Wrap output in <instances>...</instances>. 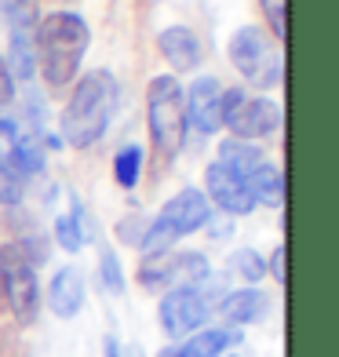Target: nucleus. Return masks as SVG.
Masks as SVG:
<instances>
[{
	"instance_id": "nucleus-1",
	"label": "nucleus",
	"mask_w": 339,
	"mask_h": 357,
	"mask_svg": "<svg viewBox=\"0 0 339 357\" xmlns=\"http://www.w3.org/2000/svg\"><path fill=\"white\" fill-rule=\"evenodd\" d=\"M88 26L80 15H70V11H55L47 19L37 22L33 29V52H37V62L44 70V80L52 88H66L70 80L77 77V66L88 52Z\"/></svg>"
},
{
	"instance_id": "nucleus-2",
	"label": "nucleus",
	"mask_w": 339,
	"mask_h": 357,
	"mask_svg": "<svg viewBox=\"0 0 339 357\" xmlns=\"http://www.w3.org/2000/svg\"><path fill=\"white\" fill-rule=\"evenodd\" d=\"M113 106H117V80H113V73L95 70L84 80H77L73 99L62 109V139L77 146V150L91 146L106 132Z\"/></svg>"
},
{
	"instance_id": "nucleus-3",
	"label": "nucleus",
	"mask_w": 339,
	"mask_h": 357,
	"mask_svg": "<svg viewBox=\"0 0 339 357\" xmlns=\"http://www.w3.org/2000/svg\"><path fill=\"white\" fill-rule=\"evenodd\" d=\"M146 121L157 157L172 160L186 142V95L175 77H153L146 88Z\"/></svg>"
},
{
	"instance_id": "nucleus-4",
	"label": "nucleus",
	"mask_w": 339,
	"mask_h": 357,
	"mask_svg": "<svg viewBox=\"0 0 339 357\" xmlns=\"http://www.w3.org/2000/svg\"><path fill=\"white\" fill-rule=\"evenodd\" d=\"M230 62L255 88H273V84H281V77H285V62H281L278 44H273L259 26H241L230 37Z\"/></svg>"
},
{
	"instance_id": "nucleus-5",
	"label": "nucleus",
	"mask_w": 339,
	"mask_h": 357,
	"mask_svg": "<svg viewBox=\"0 0 339 357\" xmlns=\"http://www.w3.org/2000/svg\"><path fill=\"white\" fill-rule=\"evenodd\" d=\"M219 121L230 128L237 139H270L281 128V109L270 99H248L241 88L219 95Z\"/></svg>"
},
{
	"instance_id": "nucleus-6",
	"label": "nucleus",
	"mask_w": 339,
	"mask_h": 357,
	"mask_svg": "<svg viewBox=\"0 0 339 357\" xmlns=\"http://www.w3.org/2000/svg\"><path fill=\"white\" fill-rule=\"evenodd\" d=\"M0 284H4V296L15 321L29 324L37 317V306H40V288H37V273L33 263L26 259L22 248H4L0 252Z\"/></svg>"
},
{
	"instance_id": "nucleus-7",
	"label": "nucleus",
	"mask_w": 339,
	"mask_h": 357,
	"mask_svg": "<svg viewBox=\"0 0 339 357\" xmlns=\"http://www.w3.org/2000/svg\"><path fill=\"white\" fill-rule=\"evenodd\" d=\"M208 278V259L197 255V252H175V255H157V259H146L139 270V281L146 288H193Z\"/></svg>"
},
{
	"instance_id": "nucleus-8",
	"label": "nucleus",
	"mask_w": 339,
	"mask_h": 357,
	"mask_svg": "<svg viewBox=\"0 0 339 357\" xmlns=\"http://www.w3.org/2000/svg\"><path fill=\"white\" fill-rule=\"evenodd\" d=\"M208 321V303L193 288H175L160 303V324L172 339H186Z\"/></svg>"
},
{
	"instance_id": "nucleus-9",
	"label": "nucleus",
	"mask_w": 339,
	"mask_h": 357,
	"mask_svg": "<svg viewBox=\"0 0 339 357\" xmlns=\"http://www.w3.org/2000/svg\"><path fill=\"white\" fill-rule=\"evenodd\" d=\"M208 215H212V208H208V197L197 190H183V193H175V197L160 208V215H157V226H165V230L179 241L193 230H201V226L208 222Z\"/></svg>"
},
{
	"instance_id": "nucleus-10",
	"label": "nucleus",
	"mask_w": 339,
	"mask_h": 357,
	"mask_svg": "<svg viewBox=\"0 0 339 357\" xmlns=\"http://www.w3.org/2000/svg\"><path fill=\"white\" fill-rule=\"evenodd\" d=\"M219 80L216 77H201V80H193V88L186 95V124H193L197 132L204 135H216L223 121H219Z\"/></svg>"
},
{
	"instance_id": "nucleus-11",
	"label": "nucleus",
	"mask_w": 339,
	"mask_h": 357,
	"mask_svg": "<svg viewBox=\"0 0 339 357\" xmlns=\"http://www.w3.org/2000/svg\"><path fill=\"white\" fill-rule=\"evenodd\" d=\"M204 186H208V197H212L223 212H230V215H248L255 208L248 186L241 183L230 168H223V165H212L204 172Z\"/></svg>"
},
{
	"instance_id": "nucleus-12",
	"label": "nucleus",
	"mask_w": 339,
	"mask_h": 357,
	"mask_svg": "<svg viewBox=\"0 0 339 357\" xmlns=\"http://www.w3.org/2000/svg\"><path fill=\"white\" fill-rule=\"evenodd\" d=\"M47 306H52V314L62 317V321L80 314V306H84V278H80V270L62 266L55 273L52 288H47Z\"/></svg>"
},
{
	"instance_id": "nucleus-13",
	"label": "nucleus",
	"mask_w": 339,
	"mask_h": 357,
	"mask_svg": "<svg viewBox=\"0 0 339 357\" xmlns=\"http://www.w3.org/2000/svg\"><path fill=\"white\" fill-rule=\"evenodd\" d=\"M157 44H160V55H165V59L172 62V70H179V73L193 70V66L201 62V40H197V33H193V29H186V26L165 29Z\"/></svg>"
},
{
	"instance_id": "nucleus-14",
	"label": "nucleus",
	"mask_w": 339,
	"mask_h": 357,
	"mask_svg": "<svg viewBox=\"0 0 339 357\" xmlns=\"http://www.w3.org/2000/svg\"><path fill=\"white\" fill-rule=\"evenodd\" d=\"M263 160H266L263 150H259V146H252L248 139H223V146H219V165L230 168L241 183H245V178L259 168Z\"/></svg>"
},
{
	"instance_id": "nucleus-15",
	"label": "nucleus",
	"mask_w": 339,
	"mask_h": 357,
	"mask_svg": "<svg viewBox=\"0 0 339 357\" xmlns=\"http://www.w3.org/2000/svg\"><path fill=\"white\" fill-rule=\"evenodd\" d=\"M237 343L234 332L226 328H212V332H197V335H186V343L165 350L160 357H223V350Z\"/></svg>"
},
{
	"instance_id": "nucleus-16",
	"label": "nucleus",
	"mask_w": 339,
	"mask_h": 357,
	"mask_svg": "<svg viewBox=\"0 0 339 357\" xmlns=\"http://www.w3.org/2000/svg\"><path fill=\"white\" fill-rule=\"evenodd\" d=\"M219 314H223L226 324H252V321H259L266 314V296L255 291V288H241V291L223 299Z\"/></svg>"
},
{
	"instance_id": "nucleus-17",
	"label": "nucleus",
	"mask_w": 339,
	"mask_h": 357,
	"mask_svg": "<svg viewBox=\"0 0 339 357\" xmlns=\"http://www.w3.org/2000/svg\"><path fill=\"white\" fill-rule=\"evenodd\" d=\"M245 186L252 193V201H263L270 208H281V201H285V175H281V168H273L270 160H263V165L245 178Z\"/></svg>"
},
{
	"instance_id": "nucleus-18",
	"label": "nucleus",
	"mask_w": 339,
	"mask_h": 357,
	"mask_svg": "<svg viewBox=\"0 0 339 357\" xmlns=\"http://www.w3.org/2000/svg\"><path fill=\"white\" fill-rule=\"evenodd\" d=\"M37 29V26H33ZM33 29H11V70L19 80H29L33 73V62H37V52H33Z\"/></svg>"
},
{
	"instance_id": "nucleus-19",
	"label": "nucleus",
	"mask_w": 339,
	"mask_h": 357,
	"mask_svg": "<svg viewBox=\"0 0 339 357\" xmlns=\"http://www.w3.org/2000/svg\"><path fill=\"white\" fill-rule=\"evenodd\" d=\"M55 241L66 252H80L88 245V230H84V215L77 212H66V215H59V222H55Z\"/></svg>"
},
{
	"instance_id": "nucleus-20",
	"label": "nucleus",
	"mask_w": 339,
	"mask_h": 357,
	"mask_svg": "<svg viewBox=\"0 0 339 357\" xmlns=\"http://www.w3.org/2000/svg\"><path fill=\"white\" fill-rule=\"evenodd\" d=\"M113 175L124 190H135L139 175H142V150L139 146H124V150L113 157Z\"/></svg>"
},
{
	"instance_id": "nucleus-21",
	"label": "nucleus",
	"mask_w": 339,
	"mask_h": 357,
	"mask_svg": "<svg viewBox=\"0 0 339 357\" xmlns=\"http://www.w3.org/2000/svg\"><path fill=\"white\" fill-rule=\"evenodd\" d=\"M0 22H8L11 29H33L37 0H0Z\"/></svg>"
},
{
	"instance_id": "nucleus-22",
	"label": "nucleus",
	"mask_w": 339,
	"mask_h": 357,
	"mask_svg": "<svg viewBox=\"0 0 339 357\" xmlns=\"http://www.w3.org/2000/svg\"><path fill=\"white\" fill-rule=\"evenodd\" d=\"M99 278H103V291H110V296H121L124 291L121 263H117V255H113L110 248H103V255H99Z\"/></svg>"
},
{
	"instance_id": "nucleus-23",
	"label": "nucleus",
	"mask_w": 339,
	"mask_h": 357,
	"mask_svg": "<svg viewBox=\"0 0 339 357\" xmlns=\"http://www.w3.org/2000/svg\"><path fill=\"white\" fill-rule=\"evenodd\" d=\"M259 8H263V19H266V26H270V33L285 44V37H288V11H285V0H259Z\"/></svg>"
},
{
	"instance_id": "nucleus-24",
	"label": "nucleus",
	"mask_w": 339,
	"mask_h": 357,
	"mask_svg": "<svg viewBox=\"0 0 339 357\" xmlns=\"http://www.w3.org/2000/svg\"><path fill=\"white\" fill-rule=\"evenodd\" d=\"M234 263H237V273L245 278L248 284H255L266 273V263H263V255L259 252H252V248H245V252H237L234 255Z\"/></svg>"
},
{
	"instance_id": "nucleus-25",
	"label": "nucleus",
	"mask_w": 339,
	"mask_h": 357,
	"mask_svg": "<svg viewBox=\"0 0 339 357\" xmlns=\"http://www.w3.org/2000/svg\"><path fill=\"white\" fill-rule=\"evenodd\" d=\"M0 201H4V204L19 201V178H11L4 168H0Z\"/></svg>"
},
{
	"instance_id": "nucleus-26",
	"label": "nucleus",
	"mask_w": 339,
	"mask_h": 357,
	"mask_svg": "<svg viewBox=\"0 0 339 357\" xmlns=\"http://www.w3.org/2000/svg\"><path fill=\"white\" fill-rule=\"evenodd\" d=\"M139 226H142V219H124L121 222V241H128V245H139V241H142V234H146V230H139Z\"/></svg>"
},
{
	"instance_id": "nucleus-27",
	"label": "nucleus",
	"mask_w": 339,
	"mask_h": 357,
	"mask_svg": "<svg viewBox=\"0 0 339 357\" xmlns=\"http://www.w3.org/2000/svg\"><path fill=\"white\" fill-rule=\"evenodd\" d=\"M11 95H15V80H11V70L4 66V59H0V106L11 102Z\"/></svg>"
},
{
	"instance_id": "nucleus-28",
	"label": "nucleus",
	"mask_w": 339,
	"mask_h": 357,
	"mask_svg": "<svg viewBox=\"0 0 339 357\" xmlns=\"http://www.w3.org/2000/svg\"><path fill=\"white\" fill-rule=\"evenodd\" d=\"M270 273L285 284V248H273V255H270Z\"/></svg>"
},
{
	"instance_id": "nucleus-29",
	"label": "nucleus",
	"mask_w": 339,
	"mask_h": 357,
	"mask_svg": "<svg viewBox=\"0 0 339 357\" xmlns=\"http://www.w3.org/2000/svg\"><path fill=\"white\" fill-rule=\"evenodd\" d=\"M106 357H121V347H117V339H106Z\"/></svg>"
}]
</instances>
